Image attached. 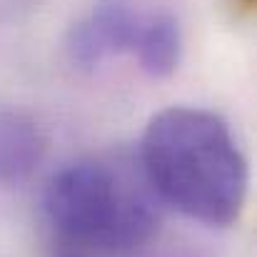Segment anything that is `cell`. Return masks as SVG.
Returning a JSON list of instances; mask_svg holds the SVG:
<instances>
[{
	"label": "cell",
	"instance_id": "1",
	"mask_svg": "<svg viewBox=\"0 0 257 257\" xmlns=\"http://www.w3.org/2000/svg\"><path fill=\"white\" fill-rule=\"evenodd\" d=\"M48 257H143L163 227V205L133 163L83 158L43 192Z\"/></svg>",
	"mask_w": 257,
	"mask_h": 257
},
{
	"label": "cell",
	"instance_id": "2",
	"mask_svg": "<svg viewBox=\"0 0 257 257\" xmlns=\"http://www.w3.org/2000/svg\"><path fill=\"white\" fill-rule=\"evenodd\" d=\"M138 165L160 202L207 227H230L247 200V160L212 110L172 105L148 122Z\"/></svg>",
	"mask_w": 257,
	"mask_h": 257
},
{
	"label": "cell",
	"instance_id": "3",
	"mask_svg": "<svg viewBox=\"0 0 257 257\" xmlns=\"http://www.w3.org/2000/svg\"><path fill=\"white\" fill-rule=\"evenodd\" d=\"M133 0H97L68 35V58L80 70H95L120 53H133L143 18Z\"/></svg>",
	"mask_w": 257,
	"mask_h": 257
},
{
	"label": "cell",
	"instance_id": "4",
	"mask_svg": "<svg viewBox=\"0 0 257 257\" xmlns=\"http://www.w3.org/2000/svg\"><path fill=\"white\" fill-rule=\"evenodd\" d=\"M48 150L43 127L20 110H0V185L28 182L40 168Z\"/></svg>",
	"mask_w": 257,
	"mask_h": 257
},
{
	"label": "cell",
	"instance_id": "5",
	"mask_svg": "<svg viewBox=\"0 0 257 257\" xmlns=\"http://www.w3.org/2000/svg\"><path fill=\"white\" fill-rule=\"evenodd\" d=\"M180 23L168 10H148L133 48L140 68L153 78H165L180 60Z\"/></svg>",
	"mask_w": 257,
	"mask_h": 257
}]
</instances>
